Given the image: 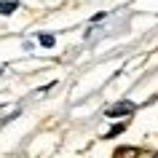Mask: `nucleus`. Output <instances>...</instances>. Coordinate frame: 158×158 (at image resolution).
<instances>
[{"label": "nucleus", "instance_id": "nucleus-1", "mask_svg": "<svg viewBox=\"0 0 158 158\" xmlns=\"http://www.w3.org/2000/svg\"><path fill=\"white\" fill-rule=\"evenodd\" d=\"M129 113H134V105H131V102H115V105H110V107H107V115H110V118L129 115Z\"/></svg>", "mask_w": 158, "mask_h": 158}, {"label": "nucleus", "instance_id": "nucleus-2", "mask_svg": "<svg viewBox=\"0 0 158 158\" xmlns=\"http://www.w3.org/2000/svg\"><path fill=\"white\" fill-rule=\"evenodd\" d=\"M113 158H139V148H118Z\"/></svg>", "mask_w": 158, "mask_h": 158}, {"label": "nucleus", "instance_id": "nucleus-3", "mask_svg": "<svg viewBox=\"0 0 158 158\" xmlns=\"http://www.w3.org/2000/svg\"><path fill=\"white\" fill-rule=\"evenodd\" d=\"M16 8H19L16 0H0V14H6V16H8V14H14Z\"/></svg>", "mask_w": 158, "mask_h": 158}, {"label": "nucleus", "instance_id": "nucleus-4", "mask_svg": "<svg viewBox=\"0 0 158 158\" xmlns=\"http://www.w3.org/2000/svg\"><path fill=\"white\" fill-rule=\"evenodd\" d=\"M54 43H56V38H54V35H48V32H43V35H40V46H46V48H51Z\"/></svg>", "mask_w": 158, "mask_h": 158}, {"label": "nucleus", "instance_id": "nucleus-5", "mask_svg": "<svg viewBox=\"0 0 158 158\" xmlns=\"http://www.w3.org/2000/svg\"><path fill=\"white\" fill-rule=\"evenodd\" d=\"M123 129H126V123H115V126H113V129L107 131V137H115V134H121Z\"/></svg>", "mask_w": 158, "mask_h": 158}]
</instances>
